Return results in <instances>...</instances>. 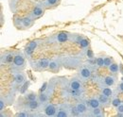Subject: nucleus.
<instances>
[{
  "label": "nucleus",
  "mask_w": 123,
  "mask_h": 117,
  "mask_svg": "<svg viewBox=\"0 0 123 117\" xmlns=\"http://www.w3.org/2000/svg\"><path fill=\"white\" fill-rule=\"evenodd\" d=\"M41 42H42V40H40V39H34L26 45L25 50H24V54L26 55L27 58H31V56L36 50V48L38 47V45L40 44Z\"/></svg>",
  "instance_id": "423d86ee"
},
{
  "label": "nucleus",
  "mask_w": 123,
  "mask_h": 117,
  "mask_svg": "<svg viewBox=\"0 0 123 117\" xmlns=\"http://www.w3.org/2000/svg\"><path fill=\"white\" fill-rule=\"evenodd\" d=\"M30 111H29V110H27V109L25 108L24 110L19 111L15 114V116L16 117H29V116H31V113H30Z\"/></svg>",
  "instance_id": "cd10ccee"
},
{
  "label": "nucleus",
  "mask_w": 123,
  "mask_h": 117,
  "mask_svg": "<svg viewBox=\"0 0 123 117\" xmlns=\"http://www.w3.org/2000/svg\"><path fill=\"white\" fill-rule=\"evenodd\" d=\"M98 98L99 102L101 103V106H104V107L108 106V103L110 101V97H108L107 95H105V94H103L100 93V94H98Z\"/></svg>",
  "instance_id": "b1692460"
},
{
  "label": "nucleus",
  "mask_w": 123,
  "mask_h": 117,
  "mask_svg": "<svg viewBox=\"0 0 123 117\" xmlns=\"http://www.w3.org/2000/svg\"><path fill=\"white\" fill-rule=\"evenodd\" d=\"M86 102L88 104L90 109H96V108H99L101 106V103L99 102L98 97H91L88 100H86Z\"/></svg>",
  "instance_id": "aec40b11"
},
{
  "label": "nucleus",
  "mask_w": 123,
  "mask_h": 117,
  "mask_svg": "<svg viewBox=\"0 0 123 117\" xmlns=\"http://www.w3.org/2000/svg\"><path fill=\"white\" fill-rule=\"evenodd\" d=\"M43 105L41 104V102L37 99V100H33V101H28V103L26 104L25 108L31 111H35L37 110H39Z\"/></svg>",
  "instance_id": "f3484780"
},
{
  "label": "nucleus",
  "mask_w": 123,
  "mask_h": 117,
  "mask_svg": "<svg viewBox=\"0 0 123 117\" xmlns=\"http://www.w3.org/2000/svg\"><path fill=\"white\" fill-rule=\"evenodd\" d=\"M75 106H76V108H77L78 111L80 112V116H82V115H85L88 111H89V110H88V108H89V106H88V104L86 102V100H78V102L75 104Z\"/></svg>",
  "instance_id": "ddd939ff"
},
{
  "label": "nucleus",
  "mask_w": 123,
  "mask_h": 117,
  "mask_svg": "<svg viewBox=\"0 0 123 117\" xmlns=\"http://www.w3.org/2000/svg\"><path fill=\"white\" fill-rule=\"evenodd\" d=\"M6 105H7V102H6V98H4V96H1L0 97V111H4V109L6 108Z\"/></svg>",
  "instance_id": "f704fd0d"
},
{
  "label": "nucleus",
  "mask_w": 123,
  "mask_h": 117,
  "mask_svg": "<svg viewBox=\"0 0 123 117\" xmlns=\"http://www.w3.org/2000/svg\"><path fill=\"white\" fill-rule=\"evenodd\" d=\"M26 55L20 51H14V58L12 63V71L24 70L26 67Z\"/></svg>",
  "instance_id": "f257e3e1"
},
{
  "label": "nucleus",
  "mask_w": 123,
  "mask_h": 117,
  "mask_svg": "<svg viewBox=\"0 0 123 117\" xmlns=\"http://www.w3.org/2000/svg\"><path fill=\"white\" fill-rule=\"evenodd\" d=\"M47 88H48V83H47V82H44L43 85L40 88L39 92H40V93H44V92H46V90H47Z\"/></svg>",
  "instance_id": "e433bc0d"
},
{
  "label": "nucleus",
  "mask_w": 123,
  "mask_h": 117,
  "mask_svg": "<svg viewBox=\"0 0 123 117\" xmlns=\"http://www.w3.org/2000/svg\"><path fill=\"white\" fill-rule=\"evenodd\" d=\"M34 21H35V19L32 18L31 15H28V16L24 17L23 18V29H27L31 28L34 24Z\"/></svg>",
  "instance_id": "6ab92c4d"
},
{
  "label": "nucleus",
  "mask_w": 123,
  "mask_h": 117,
  "mask_svg": "<svg viewBox=\"0 0 123 117\" xmlns=\"http://www.w3.org/2000/svg\"><path fill=\"white\" fill-rule=\"evenodd\" d=\"M50 40L52 41V43H55V44H65L67 42H71L72 33H69L66 31H60L52 35Z\"/></svg>",
  "instance_id": "7ed1b4c3"
},
{
  "label": "nucleus",
  "mask_w": 123,
  "mask_h": 117,
  "mask_svg": "<svg viewBox=\"0 0 123 117\" xmlns=\"http://www.w3.org/2000/svg\"><path fill=\"white\" fill-rule=\"evenodd\" d=\"M96 60H97V66L98 67H104V57L103 56L97 57Z\"/></svg>",
  "instance_id": "473e14b6"
},
{
  "label": "nucleus",
  "mask_w": 123,
  "mask_h": 117,
  "mask_svg": "<svg viewBox=\"0 0 123 117\" xmlns=\"http://www.w3.org/2000/svg\"><path fill=\"white\" fill-rule=\"evenodd\" d=\"M62 66V57H56V58L50 59L48 70L56 73L60 71V68Z\"/></svg>",
  "instance_id": "1a4fd4ad"
},
{
  "label": "nucleus",
  "mask_w": 123,
  "mask_h": 117,
  "mask_svg": "<svg viewBox=\"0 0 123 117\" xmlns=\"http://www.w3.org/2000/svg\"><path fill=\"white\" fill-rule=\"evenodd\" d=\"M83 82L78 76H73L69 82H68V87L74 90H80V89H83Z\"/></svg>",
  "instance_id": "f8f14e48"
},
{
  "label": "nucleus",
  "mask_w": 123,
  "mask_h": 117,
  "mask_svg": "<svg viewBox=\"0 0 123 117\" xmlns=\"http://www.w3.org/2000/svg\"><path fill=\"white\" fill-rule=\"evenodd\" d=\"M27 80L26 75L23 72V70H14L13 71V83L14 85L21 87Z\"/></svg>",
  "instance_id": "0eeeda50"
},
{
  "label": "nucleus",
  "mask_w": 123,
  "mask_h": 117,
  "mask_svg": "<svg viewBox=\"0 0 123 117\" xmlns=\"http://www.w3.org/2000/svg\"><path fill=\"white\" fill-rule=\"evenodd\" d=\"M65 93L67 94V95L75 98V99H80L83 94H84V90L83 89H80V90H74V89H71V88L67 87L66 88V91Z\"/></svg>",
  "instance_id": "2eb2a0df"
},
{
  "label": "nucleus",
  "mask_w": 123,
  "mask_h": 117,
  "mask_svg": "<svg viewBox=\"0 0 123 117\" xmlns=\"http://www.w3.org/2000/svg\"><path fill=\"white\" fill-rule=\"evenodd\" d=\"M89 115L93 117H103L104 112H103L102 109L99 107V108H96V109H91L89 111Z\"/></svg>",
  "instance_id": "412c9836"
},
{
  "label": "nucleus",
  "mask_w": 123,
  "mask_h": 117,
  "mask_svg": "<svg viewBox=\"0 0 123 117\" xmlns=\"http://www.w3.org/2000/svg\"><path fill=\"white\" fill-rule=\"evenodd\" d=\"M100 92H101V94L107 95L108 97H110V98H112L114 96V91L112 90V88H110L109 86L101 85L100 86Z\"/></svg>",
  "instance_id": "4be33fe9"
},
{
  "label": "nucleus",
  "mask_w": 123,
  "mask_h": 117,
  "mask_svg": "<svg viewBox=\"0 0 123 117\" xmlns=\"http://www.w3.org/2000/svg\"><path fill=\"white\" fill-rule=\"evenodd\" d=\"M45 11H46V8L44 7V5L42 3H38L37 5H35V7L33 8V10L31 11V12L30 13L32 18H34L35 20L36 19H39L41 18L44 13H45Z\"/></svg>",
  "instance_id": "9d476101"
},
{
  "label": "nucleus",
  "mask_w": 123,
  "mask_h": 117,
  "mask_svg": "<svg viewBox=\"0 0 123 117\" xmlns=\"http://www.w3.org/2000/svg\"><path fill=\"white\" fill-rule=\"evenodd\" d=\"M43 111H44L45 116H56L57 111H58V106L55 105V104H52V103H46V104L44 105Z\"/></svg>",
  "instance_id": "6e6552de"
},
{
  "label": "nucleus",
  "mask_w": 123,
  "mask_h": 117,
  "mask_svg": "<svg viewBox=\"0 0 123 117\" xmlns=\"http://www.w3.org/2000/svg\"><path fill=\"white\" fill-rule=\"evenodd\" d=\"M117 81V77L116 75H113V74L110 76H106L101 79V82L103 83V85L109 86V87H113L114 85H116Z\"/></svg>",
  "instance_id": "dca6fc26"
},
{
  "label": "nucleus",
  "mask_w": 123,
  "mask_h": 117,
  "mask_svg": "<svg viewBox=\"0 0 123 117\" xmlns=\"http://www.w3.org/2000/svg\"><path fill=\"white\" fill-rule=\"evenodd\" d=\"M13 58H14V52H12V51H6V52H3L1 54V64H12V61H13Z\"/></svg>",
  "instance_id": "4468645a"
},
{
  "label": "nucleus",
  "mask_w": 123,
  "mask_h": 117,
  "mask_svg": "<svg viewBox=\"0 0 123 117\" xmlns=\"http://www.w3.org/2000/svg\"><path fill=\"white\" fill-rule=\"evenodd\" d=\"M117 109V112H120V113H123V102L118 106V107H117L116 108Z\"/></svg>",
  "instance_id": "4c0bfd02"
},
{
  "label": "nucleus",
  "mask_w": 123,
  "mask_h": 117,
  "mask_svg": "<svg viewBox=\"0 0 123 117\" xmlns=\"http://www.w3.org/2000/svg\"><path fill=\"white\" fill-rule=\"evenodd\" d=\"M108 68H109L111 74H113V75H117V73H119V64H117V63L115 62V61H114Z\"/></svg>",
  "instance_id": "a878e982"
},
{
  "label": "nucleus",
  "mask_w": 123,
  "mask_h": 117,
  "mask_svg": "<svg viewBox=\"0 0 123 117\" xmlns=\"http://www.w3.org/2000/svg\"><path fill=\"white\" fill-rule=\"evenodd\" d=\"M60 2H61V0H44L42 2V4L46 8V10H48V9H53V8L57 7L60 4Z\"/></svg>",
  "instance_id": "a211bd4d"
},
{
  "label": "nucleus",
  "mask_w": 123,
  "mask_h": 117,
  "mask_svg": "<svg viewBox=\"0 0 123 117\" xmlns=\"http://www.w3.org/2000/svg\"><path fill=\"white\" fill-rule=\"evenodd\" d=\"M113 62H114V59L112 57H109V56L104 57V67H109Z\"/></svg>",
  "instance_id": "72a5a7b5"
},
{
  "label": "nucleus",
  "mask_w": 123,
  "mask_h": 117,
  "mask_svg": "<svg viewBox=\"0 0 123 117\" xmlns=\"http://www.w3.org/2000/svg\"><path fill=\"white\" fill-rule=\"evenodd\" d=\"M119 72L121 74H123V65L122 64H119Z\"/></svg>",
  "instance_id": "ea45409f"
},
{
  "label": "nucleus",
  "mask_w": 123,
  "mask_h": 117,
  "mask_svg": "<svg viewBox=\"0 0 123 117\" xmlns=\"http://www.w3.org/2000/svg\"><path fill=\"white\" fill-rule=\"evenodd\" d=\"M38 94L34 92H29L25 94V98L27 101H33V100H37L38 99Z\"/></svg>",
  "instance_id": "393cba45"
},
{
  "label": "nucleus",
  "mask_w": 123,
  "mask_h": 117,
  "mask_svg": "<svg viewBox=\"0 0 123 117\" xmlns=\"http://www.w3.org/2000/svg\"><path fill=\"white\" fill-rule=\"evenodd\" d=\"M85 54H86V57L88 58H94V53H93V51L88 47V48H86V50H85Z\"/></svg>",
  "instance_id": "c9c22d12"
},
{
  "label": "nucleus",
  "mask_w": 123,
  "mask_h": 117,
  "mask_svg": "<svg viewBox=\"0 0 123 117\" xmlns=\"http://www.w3.org/2000/svg\"><path fill=\"white\" fill-rule=\"evenodd\" d=\"M30 84H31V82H30V80H26V82L21 86L20 88V90H19V92H20V94H26L27 93V90H28V88L30 86Z\"/></svg>",
  "instance_id": "7c9ffc66"
},
{
  "label": "nucleus",
  "mask_w": 123,
  "mask_h": 117,
  "mask_svg": "<svg viewBox=\"0 0 123 117\" xmlns=\"http://www.w3.org/2000/svg\"><path fill=\"white\" fill-rule=\"evenodd\" d=\"M62 66L68 69H76L81 66V58L78 56L62 57Z\"/></svg>",
  "instance_id": "f03ea898"
},
{
  "label": "nucleus",
  "mask_w": 123,
  "mask_h": 117,
  "mask_svg": "<svg viewBox=\"0 0 123 117\" xmlns=\"http://www.w3.org/2000/svg\"><path fill=\"white\" fill-rule=\"evenodd\" d=\"M117 91H119V92L123 93V81H121V82L118 83V85H117Z\"/></svg>",
  "instance_id": "58836bf2"
},
{
  "label": "nucleus",
  "mask_w": 123,
  "mask_h": 117,
  "mask_svg": "<svg viewBox=\"0 0 123 117\" xmlns=\"http://www.w3.org/2000/svg\"><path fill=\"white\" fill-rule=\"evenodd\" d=\"M121 80H122V81H123V77H121Z\"/></svg>",
  "instance_id": "a19ab883"
},
{
  "label": "nucleus",
  "mask_w": 123,
  "mask_h": 117,
  "mask_svg": "<svg viewBox=\"0 0 123 117\" xmlns=\"http://www.w3.org/2000/svg\"><path fill=\"white\" fill-rule=\"evenodd\" d=\"M122 103V101L118 98V97H117V96H113L112 97V100H111V105L114 107V108H117V107H118L120 104Z\"/></svg>",
  "instance_id": "c756f323"
},
{
  "label": "nucleus",
  "mask_w": 123,
  "mask_h": 117,
  "mask_svg": "<svg viewBox=\"0 0 123 117\" xmlns=\"http://www.w3.org/2000/svg\"><path fill=\"white\" fill-rule=\"evenodd\" d=\"M79 44H80V46L81 49H86V48H88V47L90 46V41H89L87 38L83 37V38L80 40V42Z\"/></svg>",
  "instance_id": "bb28decb"
},
{
  "label": "nucleus",
  "mask_w": 123,
  "mask_h": 117,
  "mask_svg": "<svg viewBox=\"0 0 123 117\" xmlns=\"http://www.w3.org/2000/svg\"><path fill=\"white\" fill-rule=\"evenodd\" d=\"M38 100L41 102V104L44 106L45 104L48 103V100H49V94L46 93V92H44V93H40L39 96H38Z\"/></svg>",
  "instance_id": "5701e85b"
},
{
  "label": "nucleus",
  "mask_w": 123,
  "mask_h": 117,
  "mask_svg": "<svg viewBox=\"0 0 123 117\" xmlns=\"http://www.w3.org/2000/svg\"><path fill=\"white\" fill-rule=\"evenodd\" d=\"M49 62H50V58H43L38 59L37 61H34L33 63L31 61V66L33 68V70L37 71V72H43L48 70V66H49Z\"/></svg>",
  "instance_id": "20e7f679"
},
{
  "label": "nucleus",
  "mask_w": 123,
  "mask_h": 117,
  "mask_svg": "<svg viewBox=\"0 0 123 117\" xmlns=\"http://www.w3.org/2000/svg\"><path fill=\"white\" fill-rule=\"evenodd\" d=\"M92 68L90 65H83L80 66V69L78 70L77 76L82 81H86L92 77Z\"/></svg>",
  "instance_id": "39448f33"
},
{
  "label": "nucleus",
  "mask_w": 123,
  "mask_h": 117,
  "mask_svg": "<svg viewBox=\"0 0 123 117\" xmlns=\"http://www.w3.org/2000/svg\"><path fill=\"white\" fill-rule=\"evenodd\" d=\"M13 23H14V26L17 29H23V18H21L19 16H15Z\"/></svg>",
  "instance_id": "c85d7f7f"
},
{
  "label": "nucleus",
  "mask_w": 123,
  "mask_h": 117,
  "mask_svg": "<svg viewBox=\"0 0 123 117\" xmlns=\"http://www.w3.org/2000/svg\"><path fill=\"white\" fill-rule=\"evenodd\" d=\"M70 116H80V112L78 111L76 106H70Z\"/></svg>",
  "instance_id": "2f4dec72"
},
{
  "label": "nucleus",
  "mask_w": 123,
  "mask_h": 117,
  "mask_svg": "<svg viewBox=\"0 0 123 117\" xmlns=\"http://www.w3.org/2000/svg\"><path fill=\"white\" fill-rule=\"evenodd\" d=\"M70 106L68 104H61L58 106V111L56 117H68L70 116Z\"/></svg>",
  "instance_id": "9b49d317"
}]
</instances>
